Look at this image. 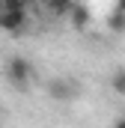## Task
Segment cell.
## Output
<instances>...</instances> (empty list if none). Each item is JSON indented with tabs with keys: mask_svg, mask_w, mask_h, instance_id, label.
<instances>
[{
	"mask_svg": "<svg viewBox=\"0 0 125 128\" xmlns=\"http://www.w3.org/2000/svg\"><path fill=\"white\" fill-rule=\"evenodd\" d=\"M3 9H6V3H3V0H0V12H3Z\"/></svg>",
	"mask_w": 125,
	"mask_h": 128,
	"instance_id": "cell-9",
	"label": "cell"
},
{
	"mask_svg": "<svg viewBox=\"0 0 125 128\" xmlns=\"http://www.w3.org/2000/svg\"><path fill=\"white\" fill-rule=\"evenodd\" d=\"M110 90L119 92V96H125V72H116V74L110 78Z\"/></svg>",
	"mask_w": 125,
	"mask_h": 128,
	"instance_id": "cell-6",
	"label": "cell"
},
{
	"mask_svg": "<svg viewBox=\"0 0 125 128\" xmlns=\"http://www.w3.org/2000/svg\"><path fill=\"white\" fill-rule=\"evenodd\" d=\"M3 3H6V9H27L24 0H3Z\"/></svg>",
	"mask_w": 125,
	"mask_h": 128,
	"instance_id": "cell-7",
	"label": "cell"
},
{
	"mask_svg": "<svg viewBox=\"0 0 125 128\" xmlns=\"http://www.w3.org/2000/svg\"><path fill=\"white\" fill-rule=\"evenodd\" d=\"M48 96L54 98V101H74V98L80 96V86H78V80H72V78H54L51 84H48Z\"/></svg>",
	"mask_w": 125,
	"mask_h": 128,
	"instance_id": "cell-2",
	"label": "cell"
},
{
	"mask_svg": "<svg viewBox=\"0 0 125 128\" xmlns=\"http://www.w3.org/2000/svg\"><path fill=\"white\" fill-rule=\"evenodd\" d=\"M0 27L12 36H18L27 27V9H3L0 12Z\"/></svg>",
	"mask_w": 125,
	"mask_h": 128,
	"instance_id": "cell-3",
	"label": "cell"
},
{
	"mask_svg": "<svg viewBox=\"0 0 125 128\" xmlns=\"http://www.w3.org/2000/svg\"><path fill=\"white\" fill-rule=\"evenodd\" d=\"M30 78H33V68H30V63H27L24 57H12V60L6 63V80H9L12 86L24 90V86L30 84Z\"/></svg>",
	"mask_w": 125,
	"mask_h": 128,
	"instance_id": "cell-1",
	"label": "cell"
},
{
	"mask_svg": "<svg viewBox=\"0 0 125 128\" xmlns=\"http://www.w3.org/2000/svg\"><path fill=\"white\" fill-rule=\"evenodd\" d=\"M113 9H122V12H125V0H116V6H113Z\"/></svg>",
	"mask_w": 125,
	"mask_h": 128,
	"instance_id": "cell-8",
	"label": "cell"
},
{
	"mask_svg": "<svg viewBox=\"0 0 125 128\" xmlns=\"http://www.w3.org/2000/svg\"><path fill=\"white\" fill-rule=\"evenodd\" d=\"M90 18H92L90 9H84V6H74V9H72V27H74V30H84V27L90 24Z\"/></svg>",
	"mask_w": 125,
	"mask_h": 128,
	"instance_id": "cell-5",
	"label": "cell"
},
{
	"mask_svg": "<svg viewBox=\"0 0 125 128\" xmlns=\"http://www.w3.org/2000/svg\"><path fill=\"white\" fill-rule=\"evenodd\" d=\"M107 27H110V33H125V12L122 9H110Z\"/></svg>",
	"mask_w": 125,
	"mask_h": 128,
	"instance_id": "cell-4",
	"label": "cell"
}]
</instances>
